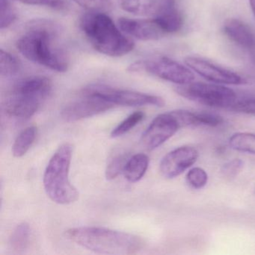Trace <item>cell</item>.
<instances>
[{
  "mask_svg": "<svg viewBox=\"0 0 255 255\" xmlns=\"http://www.w3.org/2000/svg\"><path fill=\"white\" fill-rule=\"evenodd\" d=\"M185 63L192 71L216 84L241 85L246 83L244 79L236 73L217 66L201 58L189 56L185 59Z\"/></svg>",
  "mask_w": 255,
  "mask_h": 255,
  "instance_id": "obj_11",
  "label": "cell"
},
{
  "mask_svg": "<svg viewBox=\"0 0 255 255\" xmlns=\"http://www.w3.org/2000/svg\"><path fill=\"white\" fill-rule=\"evenodd\" d=\"M19 2L27 5H44V6L50 7L53 9L62 11L67 8V3L65 0H17Z\"/></svg>",
  "mask_w": 255,
  "mask_h": 255,
  "instance_id": "obj_29",
  "label": "cell"
},
{
  "mask_svg": "<svg viewBox=\"0 0 255 255\" xmlns=\"http://www.w3.org/2000/svg\"><path fill=\"white\" fill-rule=\"evenodd\" d=\"M182 128L174 111L156 116L143 132L141 143L147 150H153L168 141Z\"/></svg>",
  "mask_w": 255,
  "mask_h": 255,
  "instance_id": "obj_9",
  "label": "cell"
},
{
  "mask_svg": "<svg viewBox=\"0 0 255 255\" xmlns=\"http://www.w3.org/2000/svg\"><path fill=\"white\" fill-rule=\"evenodd\" d=\"M229 145L237 151L255 155V134L237 132L229 138Z\"/></svg>",
  "mask_w": 255,
  "mask_h": 255,
  "instance_id": "obj_19",
  "label": "cell"
},
{
  "mask_svg": "<svg viewBox=\"0 0 255 255\" xmlns=\"http://www.w3.org/2000/svg\"><path fill=\"white\" fill-rule=\"evenodd\" d=\"M77 5L89 11L108 12L113 7L112 0H73Z\"/></svg>",
  "mask_w": 255,
  "mask_h": 255,
  "instance_id": "obj_26",
  "label": "cell"
},
{
  "mask_svg": "<svg viewBox=\"0 0 255 255\" xmlns=\"http://www.w3.org/2000/svg\"><path fill=\"white\" fill-rule=\"evenodd\" d=\"M144 118V114L142 112L138 111L132 113L113 129L111 132L112 138H118L125 135L138 125Z\"/></svg>",
  "mask_w": 255,
  "mask_h": 255,
  "instance_id": "obj_22",
  "label": "cell"
},
{
  "mask_svg": "<svg viewBox=\"0 0 255 255\" xmlns=\"http://www.w3.org/2000/svg\"><path fill=\"white\" fill-rule=\"evenodd\" d=\"M231 110L255 116V98L237 101Z\"/></svg>",
  "mask_w": 255,
  "mask_h": 255,
  "instance_id": "obj_30",
  "label": "cell"
},
{
  "mask_svg": "<svg viewBox=\"0 0 255 255\" xmlns=\"http://www.w3.org/2000/svg\"><path fill=\"white\" fill-rule=\"evenodd\" d=\"M65 237L88 250L104 255H133L141 250L139 237L99 227H79L65 231Z\"/></svg>",
  "mask_w": 255,
  "mask_h": 255,
  "instance_id": "obj_2",
  "label": "cell"
},
{
  "mask_svg": "<svg viewBox=\"0 0 255 255\" xmlns=\"http://www.w3.org/2000/svg\"><path fill=\"white\" fill-rule=\"evenodd\" d=\"M17 18L15 8L9 0H0V28L6 29L12 25Z\"/></svg>",
  "mask_w": 255,
  "mask_h": 255,
  "instance_id": "obj_23",
  "label": "cell"
},
{
  "mask_svg": "<svg viewBox=\"0 0 255 255\" xmlns=\"http://www.w3.org/2000/svg\"><path fill=\"white\" fill-rule=\"evenodd\" d=\"M175 92L183 98L214 108L231 109L237 102L234 90L218 84L192 83L180 85Z\"/></svg>",
  "mask_w": 255,
  "mask_h": 255,
  "instance_id": "obj_6",
  "label": "cell"
},
{
  "mask_svg": "<svg viewBox=\"0 0 255 255\" xmlns=\"http://www.w3.org/2000/svg\"><path fill=\"white\" fill-rule=\"evenodd\" d=\"M36 135V127L31 126L23 129L13 144L12 153L14 157L20 158L24 156L32 147Z\"/></svg>",
  "mask_w": 255,
  "mask_h": 255,
  "instance_id": "obj_18",
  "label": "cell"
},
{
  "mask_svg": "<svg viewBox=\"0 0 255 255\" xmlns=\"http://www.w3.org/2000/svg\"><path fill=\"white\" fill-rule=\"evenodd\" d=\"M73 145L65 143L57 149L44 171V189L47 196L58 204L68 205L78 200L79 192L69 180Z\"/></svg>",
  "mask_w": 255,
  "mask_h": 255,
  "instance_id": "obj_5",
  "label": "cell"
},
{
  "mask_svg": "<svg viewBox=\"0 0 255 255\" xmlns=\"http://www.w3.org/2000/svg\"><path fill=\"white\" fill-rule=\"evenodd\" d=\"M119 26L123 32L140 41H156L166 35L153 18L135 20L121 17L119 20Z\"/></svg>",
  "mask_w": 255,
  "mask_h": 255,
  "instance_id": "obj_13",
  "label": "cell"
},
{
  "mask_svg": "<svg viewBox=\"0 0 255 255\" xmlns=\"http://www.w3.org/2000/svg\"><path fill=\"white\" fill-rule=\"evenodd\" d=\"M153 19L165 34L178 32L183 24V17L176 8V0H160L159 11Z\"/></svg>",
  "mask_w": 255,
  "mask_h": 255,
  "instance_id": "obj_15",
  "label": "cell"
},
{
  "mask_svg": "<svg viewBox=\"0 0 255 255\" xmlns=\"http://www.w3.org/2000/svg\"><path fill=\"white\" fill-rule=\"evenodd\" d=\"M249 2H250L251 8L255 16V0H249Z\"/></svg>",
  "mask_w": 255,
  "mask_h": 255,
  "instance_id": "obj_31",
  "label": "cell"
},
{
  "mask_svg": "<svg viewBox=\"0 0 255 255\" xmlns=\"http://www.w3.org/2000/svg\"><path fill=\"white\" fill-rule=\"evenodd\" d=\"M244 168V162L240 159H234L222 165L221 174L228 180H233L240 174Z\"/></svg>",
  "mask_w": 255,
  "mask_h": 255,
  "instance_id": "obj_27",
  "label": "cell"
},
{
  "mask_svg": "<svg viewBox=\"0 0 255 255\" xmlns=\"http://www.w3.org/2000/svg\"><path fill=\"white\" fill-rule=\"evenodd\" d=\"M186 181L194 189H201L208 182V174L205 170L200 167H195L188 171Z\"/></svg>",
  "mask_w": 255,
  "mask_h": 255,
  "instance_id": "obj_25",
  "label": "cell"
},
{
  "mask_svg": "<svg viewBox=\"0 0 255 255\" xmlns=\"http://www.w3.org/2000/svg\"><path fill=\"white\" fill-rule=\"evenodd\" d=\"M223 30L230 40L251 53H255V33L244 22L238 19H228L224 23Z\"/></svg>",
  "mask_w": 255,
  "mask_h": 255,
  "instance_id": "obj_14",
  "label": "cell"
},
{
  "mask_svg": "<svg viewBox=\"0 0 255 255\" xmlns=\"http://www.w3.org/2000/svg\"><path fill=\"white\" fill-rule=\"evenodd\" d=\"M149 158L144 153H138L129 158L125 165L124 174L125 178L131 183L139 181L147 171Z\"/></svg>",
  "mask_w": 255,
  "mask_h": 255,
  "instance_id": "obj_16",
  "label": "cell"
},
{
  "mask_svg": "<svg viewBox=\"0 0 255 255\" xmlns=\"http://www.w3.org/2000/svg\"><path fill=\"white\" fill-rule=\"evenodd\" d=\"M21 63L17 57L1 49L0 50V74L2 77H11L20 72Z\"/></svg>",
  "mask_w": 255,
  "mask_h": 255,
  "instance_id": "obj_21",
  "label": "cell"
},
{
  "mask_svg": "<svg viewBox=\"0 0 255 255\" xmlns=\"http://www.w3.org/2000/svg\"><path fill=\"white\" fill-rule=\"evenodd\" d=\"M198 156V151L195 147H177L162 158L159 165L161 174L166 179L175 178L193 165Z\"/></svg>",
  "mask_w": 255,
  "mask_h": 255,
  "instance_id": "obj_12",
  "label": "cell"
},
{
  "mask_svg": "<svg viewBox=\"0 0 255 255\" xmlns=\"http://www.w3.org/2000/svg\"><path fill=\"white\" fill-rule=\"evenodd\" d=\"M65 106L61 112L62 119L67 122H75L93 117L114 108L115 105L103 98L93 95H82Z\"/></svg>",
  "mask_w": 255,
  "mask_h": 255,
  "instance_id": "obj_10",
  "label": "cell"
},
{
  "mask_svg": "<svg viewBox=\"0 0 255 255\" xmlns=\"http://www.w3.org/2000/svg\"><path fill=\"white\" fill-rule=\"evenodd\" d=\"M128 70L132 72L144 71L178 86L189 84L195 80V76L190 70L168 57L135 62L129 67Z\"/></svg>",
  "mask_w": 255,
  "mask_h": 255,
  "instance_id": "obj_8",
  "label": "cell"
},
{
  "mask_svg": "<svg viewBox=\"0 0 255 255\" xmlns=\"http://www.w3.org/2000/svg\"><path fill=\"white\" fill-rule=\"evenodd\" d=\"M121 6L127 12L140 16H153L157 14L160 0H122Z\"/></svg>",
  "mask_w": 255,
  "mask_h": 255,
  "instance_id": "obj_17",
  "label": "cell"
},
{
  "mask_svg": "<svg viewBox=\"0 0 255 255\" xmlns=\"http://www.w3.org/2000/svg\"><path fill=\"white\" fill-rule=\"evenodd\" d=\"M80 94L98 97L112 103L115 106L122 107L153 105L162 107L165 104L163 98L161 97L135 91L116 89L104 84L89 85L83 88Z\"/></svg>",
  "mask_w": 255,
  "mask_h": 255,
  "instance_id": "obj_7",
  "label": "cell"
},
{
  "mask_svg": "<svg viewBox=\"0 0 255 255\" xmlns=\"http://www.w3.org/2000/svg\"><path fill=\"white\" fill-rule=\"evenodd\" d=\"M196 113L197 124L198 126H207V127H218L222 125L224 122L222 116L215 113Z\"/></svg>",
  "mask_w": 255,
  "mask_h": 255,
  "instance_id": "obj_28",
  "label": "cell"
},
{
  "mask_svg": "<svg viewBox=\"0 0 255 255\" xmlns=\"http://www.w3.org/2000/svg\"><path fill=\"white\" fill-rule=\"evenodd\" d=\"M60 27L52 20L38 19L29 22L16 42L26 59L51 71L66 72L69 59L59 44Z\"/></svg>",
  "mask_w": 255,
  "mask_h": 255,
  "instance_id": "obj_1",
  "label": "cell"
},
{
  "mask_svg": "<svg viewBox=\"0 0 255 255\" xmlns=\"http://www.w3.org/2000/svg\"><path fill=\"white\" fill-rule=\"evenodd\" d=\"M52 82L44 76H33L17 83L3 103L4 111L17 119H29L51 93Z\"/></svg>",
  "mask_w": 255,
  "mask_h": 255,
  "instance_id": "obj_4",
  "label": "cell"
},
{
  "mask_svg": "<svg viewBox=\"0 0 255 255\" xmlns=\"http://www.w3.org/2000/svg\"><path fill=\"white\" fill-rule=\"evenodd\" d=\"M80 26L95 50L106 56L120 57L135 47L133 41L125 36L106 13L89 11L80 19Z\"/></svg>",
  "mask_w": 255,
  "mask_h": 255,
  "instance_id": "obj_3",
  "label": "cell"
},
{
  "mask_svg": "<svg viewBox=\"0 0 255 255\" xmlns=\"http://www.w3.org/2000/svg\"><path fill=\"white\" fill-rule=\"evenodd\" d=\"M30 227L26 222L19 224L10 237L9 245L11 249L16 252H22L27 248L30 238Z\"/></svg>",
  "mask_w": 255,
  "mask_h": 255,
  "instance_id": "obj_20",
  "label": "cell"
},
{
  "mask_svg": "<svg viewBox=\"0 0 255 255\" xmlns=\"http://www.w3.org/2000/svg\"><path fill=\"white\" fill-rule=\"evenodd\" d=\"M128 155L124 153V154H119L114 156L110 160L105 172L107 180H114L121 173L123 172L125 165L128 160Z\"/></svg>",
  "mask_w": 255,
  "mask_h": 255,
  "instance_id": "obj_24",
  "label": "cell"
}]
</instances>
